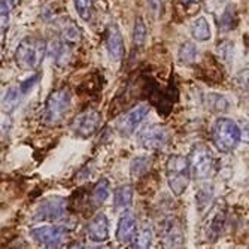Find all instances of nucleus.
Here are the masks:
<instances>
[{
  "label": "nucleus",
  "instance_id": "obj_13",
  "mask_svg": "<svg viewBox=\"0 0 249 249\" xmlns=\"http://www.w3.org/2000/svg\"><path fill=\"white\" fill-rule=\"evenodd\" d=\"M88 239L96 243H103L109 239V219L105 213H97L87 224Z\"/></svg>",
  "mask_w": 249,
  "mask_h": 249
},
{
  "label": "nucleus",
  "instance_id": "obj_36",
  "mask_svg": "<svg viewBox=\"0 0 249 249\" xmlns=\"http://www.w3.org/2000/svg\"><path fill=\"white\" fill-rule=\"evenodd\" d=\"M89 249H109V248H103V246H99V248H89Z\"/></svg>",
  "mask_w": 249,
  "mask_h": 249
},
{
  "label": "nucleus",
  "instance_id": "obj_18",
  "mask_svg": "<svg viewBox=\"0 0 249 249\" xmlns=\"http://www.w3.org/2000/svg\"><path fill=\"white\" fill-rule=\"evenodd\" d=\"M213 200V187L211 184H205V185H201L196 194V208H197V212L200 215L205 213L209 206H211V203Z\"/></svg>",
  "mask_w": 249,
  "mask_h": 249
},
{
  "label": "nucleus",
  "instance_id": "obj_34",
  "mask_svg": "<svg viewBox=\"0 0 249 249\" xmlns=\"http://www.w3.org/2000/svg\"><path fill=\"white\" fill-rule=\"evenodd\" d=\"M198 0H180V3L182 5H185V6H190V5H194V3H197Z\"/></svg>",
  "mask_w": 249,
  "mask_h": 249
},
{
  "label": "nucleus",
  "instance_id": "obj_4",
  "mask_svg": "<svg viewBox=\"0 0 249 249\" xmlns=\"http://www.w3.org/2000/svg\"><path fill=\"white\" fill-rule=\"evenodd\" d=\"M71 105H72V94L67 88H60L53 91L47 99V103H45V114H43L45 123L48 125L60 124L67 115V112L71 110Z\"/></svg>",
  "mask_w": 249,
  "mask_h": 249
},
{
  "label": "nucleus",
  "instance_id": "obj_16",
  "mask_svg": "<svg viewBox=\"0 0 249 249\" xmlns=\"http://www.w3.org/2000/svg\"><path fill=\"white\" fill-rule=\"evenodd\" d=\"M133 187L131 185H120L114 191V211H127L133 203Z\"/></svg>",
  "mask_w": 249,
  "mask_h": 249
},
{
  "label": "nucleus",
  "instance_id": "obj_5",
  "mask_svg": "<svg viewBox=\"0 0 249 249\" xmlns=\"http://www.w3.org/2000/svg\"><path fill=\"white\" fill-rule=\"evenodd\" d=\"M170 139H172V133L169 127L163 124H149L138 133V141L141 146L149 151L163 149L164 146L169 145Z\"/></svg>",
  "mask_w": 249,
  "mask_h": 249
},
{
  "label": "nucleus",
  "instance_id": "obj_14",
  "mask_svg": "<svg viewBox=\"0 0 249 249\" xmlns=\"http://www.w3.org/2000/svg\"><path fill=\"white\" fill-rule=\"evenodd\" d=\"M106 47H107V54L110 60L120 61L124 55V39L121 35V30L117 24H109L107 27V36H106Z\"/></svg>",
  "mask_w": 249,
  "mask_h": 249
},
{
  "label": "nucleus",
  "instance_id": "obj_6",
  "mask_svg": "<svg viewBox=\"0 0 249 249\" xmlns=\"http://www.w3.org/2000/svg\"><path fill=\"white\" fill-rule=\"evenodd\" d=\"M191 175L196 179H206L212 175L215 167V160L211 149L206 145H196L191 151V157L188 158Z\"/></svg>",
  "mask_w": 249,
  "mask_h": 249
},
{
  "label": "nucleus",
  "instance_id": "obj_24",
  "mask_svg": "<svg viewBox=\"0 0 249 249\" xmlns=\"http://www.w3.org/2000/svg\"><path fill=\"white\" fill-rule=\"evenodd\" d=\"M197 47L194 42H184L182 45L179 47L178 51V58L182 64H193L197 58Z\"/></svg>",
  "mask_w": 249,
  "mask_h": 249
},
{
  "label": "nucleus",
  "instance_id": "obj_30",
  "mask_svg": "<svg viewBox=\"0 0 249 249\" xmlns=\"http://www.w3.org/2000/svg\"><path fill=\"white\" fill-rule=\"evenodd\" d=\"M146 26L143 19L139 17L134 22V30H133V40L136 43V47H143L146 42Z\"/></svg>",
  "mask_w": 249,
  "mask_h": 249
},
{
  "label": "nucleus",
  "instance_id": "obj_19",
  "mask_svg": "<svg viewBox=\"0 0 249 249\" xmlns=\"http://www.w3.org/2000/svg\"><path fill=\"white\" fill-rule=\"evenodd\" d=\"M60 35H61V40L67 45H75L79 42L81 39V33L78 30V27L73 24V21L66 18V19H61L60 22Z\"/></svg>",
  "mask_w": 249,
  "mask_h": 249
},
{
  "label": "nucleus",
  "instance_id": "obj_22",
  "mask_svg": "<svg viewBox=\"0 0 249 249\" xmlns=\"http://www.w3.org/2000/svg\"><path fill=\"white\" fill-rule=\"evenodd\" d=\"M152 230L151 227H143L141 230H138L134 239L131 240V249H151L152 245Z\"/></svg>",
  "mask_w": 249,
  "mask_h": 249
},
{
  "label": "nucleus",
  "instance_id": "obj_17",
  "mask_svg": "<svg viewBox=\"0 0 249 249\" xmlns=\"http://www.w3.org/2000/svg\"><path fill=\"white\" fill-rule=\"evenodd\" d=\"M152 166V157L149 155H141L136 157L130 163V175L134 180L142 179L151 169Z\"/></svg>",
  "mask_w": 249,
  "mask_h": 249
},
{
  "label": "nucleus",
  "instance_id": "obj_10",
  "mask_svg": "<svg viewBox=\"0 0 249 249\" xmlns=\"http://www.w3.org/2000/svg\"><path fill=\"white\" fill-rule=\"evenodd\" d=\"M148 114H149V105L142 103V105L134 106L133 109H130L128 112H125L124 115H121L117 120L115 130L121 136H124V138H128V136H131L136 131V128L143 123Z\"/></svg>",
  "mask_w": 249,
  "mask_h": 249
},
{
  "label": "nucleus",
  "instance_id": "obj_32",
  "mask_svg": "<svg viewBox=\"0 0 249 249\" xmlns=\"http://www.w3.org/2000/svg\"><path fill=\"white\" fill-rule=\"evenodd\" d=\"M39 79V76L37 75H35V76H32L30 79H27V81H24L21 85H19V91H21V94L24 96L27 91H30V88L36 84V81Z\"/></svg>",
  "mask_w": 249,
  "mask_h": 249
},
{
  "label": "nucleus",
  "instance_id": "obj_7",
  "mask_svg": "<svg viewBox=\"0 0 249 249\" xmlns=\"http://www.w3.org/2000/svg\"><path fill=\"white\" fill-rule=\"evenodd\" d=\"M102 125V114L96 109H87L71 123V130L79 138H91Z\"/></svg>",
  "mask_w": 249,
  "mask_h": 249
},
{
  "label": "nucleus",
  "instance_id": "obj_35",
  "mask_svg": "<svg viewBox=\"0 0 249 249\" xmlns=\"http://www.w3.org/2000/svg\"><path fill=\"white\" fill-rule=\"evenodd\" d=\"M2 2H5V3H8V5L11 6V5L14 3V0H2Z\"/></svg>",
  "mask_w": 249,
  "mask_h": 249
},
{
  "label": "nucleus",
  "instance_id": "obj_27",
  "mask_svg": "<svg viewBox=\"0 0 249 249\" xmlns=\"http://www.w3.org/2000/svg\"><path fill=\"white\" fill-rule=\"evenodd\" d=\"M75 9L84 21H89L94 12V0H73Z\"/></svg>",
  "mask_w": 249,
  "mask_h": 249
},
{
  "label": "nucleus",
  "instance_id": "obj_12",
  "mask_svg": "<svg viewBox=\"0 0 249 249\" xmlns=\"http://www.w3.org/2000/svg\"><path fill=\"white\" fill-rule=\"evenodd\" d=\"M136 233H138V219L136 215L131 211H124L118 221V227H117V240L121 245H128L134 239Z\"/></svg>",
  "mask_w": 249,
  "mask_h": 249
},
{
  "label": "nucleus",
  "instance_id": "obj_20",
  "mask_svg": "<svg viewBox=\"0 0 249 249\" xmlns=\"http://www.w3.org/2000/svg\"><path fill=\"white\" fill-rule=\"evenodd\" d=\"M191 36L197 42H206L211 39V27L205 17H198L191 24Z\"/></svg>",
  "mask_w": 249,
  "mask_h": 249
},
{
  "label": "nucleus",
  "instance_id": "obj_3",
  "mask_svg": "<svg viewBox=\"0 0 249 249\" xmlns=\"http://www.w3.org/2000/svg\"><path fill=\"white\" fill-rule=\"evenodd\" d=\"M242 138L239 125L230 118H218L212 127V139L221 152H231Z\"/></svg>",
  "mask_w": 249,
  "mask_h": 249
},
{
  "label": "nucleus",
  "instance_id": "obj_15",
  "mask_svg": "<svg viewBox=\"0 0 249 249\" xmlns=\"http://www.w3.org/2000/svg\"><path fill=\"white\" fill-rule=\"evenodd\" d=\"M225 211L221 208H216L213 211H211V215L208 218V222H206V236L211 237L212 240H215L219 233L222 231L224 229V224H225Z\"/></svg>",
  "mask_w": 249,
  "mask_h": 249
},
{
  "label": "nucleus",
  "instance_id": "obj_2",
  "mask_svg": "<svg viewBox=\"0 0 249 249\" xmlns=\"http://www.w3.org/2000/svg\"><path fill=\"white\" fill-rule=\"evenodd\" d=\"M167 184L175 196H182L191 182V169L188 158L184 155H172L166 164Z\"/></svg>",
  "mask_w": 249,
  "mask_h": 249
},
{
  "label": "nucleus",
  "instance_id": "obj_25",
  "mask_svg": "<svg viewBox=\"0 0 249 249\" xmlns=\"http://www.w3.org/2000/svg\"><path fill=\"white\" fill-rule=\"evenodd\" d=\"M205 105L212 112H225L229 109V100L221 94L211 93L205 97Z\"/></svg>",
  "mask_w": 249,
  "mask_h": 249
},
{
  "label": "nucleus",
  "instance_id": "obj_29",
  "mask_svg": "<svg viewBox=\"0 0 249 249\" xmlns=\"http://www.w3.org/2000/svg\"><path fill=\"white\" fill-rule=\"evenodd\" d=\"M227 5V0H203V6H205L206 12H209L215 19L221 17Z\"/></svg>",
  "mask_w": 249,
  "mask_h": 249
},
{
  "label": "nucleus",
  "instance_id": "obj_8",
  "mask_svg": "<svg viewBox=\"0 0 249 249\" xmlns=\"http://www.w3.org/2000/svg\"><path fill=\"white\" fill-rule=\"evenodd\" d=\"M158 234L161 237L163 249H182L184 233L176 218H164L158 224Z\"/></svg>",
  "mask_w": 249,
  "mask_h": 249
},
{
  "label": "nucleus",
  "instance_id": "obj_33",
  "mask_svg": "<svg viewBox=\"0 0 249 249\" xmlns=\"http://www.w3.org/2000/svg\"><path fill=\"white\" fill-rule=\"evenodd\" d=\"M161 3H163V0H148V6H149V9H151L154 14H158V12H160Z\"/></svg>",
  "mask_w": 249,
  "mask_h": 249
},
{
  "label": "nucleus",
  "instance_id": "obj_1",
  "mask_svg": "<svg viewBox=\"0 0 249 249\" xmlns=\"http://www.w3.org/2000/svg\"><path fill=\"white\" fill-rule=\"evenodd\" d=\"M47 54V42L36 36L22 39L15 50V63L21 71H33Z\"/></svg>",
  "mask_w": 249,
  "mask_h": 249
},
{
  "label": "nucleus",
  "instance_id": "obj_28",
  "mask_svg": "<svg viewBox=\"0 0 249 249\" xmlns=\"http://www.w3.org/2000/svg\"><path fill=\"white\" fill-rule=\"evenodd\" d=\"M22 97L21 91H19V87H11L8 88V91L3 97V107L11 112L17 107V105L19 103V99Z\"/></svg>",
  "mask_w": 249,
  "mask_h": 249
},
{
  "label": "nucleus",
  "instance_id": "obj_11",
  "mask_svg": "<svg viewBox=\"0 0 249 249\" xmlns=\"http://www.w3.org/2000/svg\"><path fill=\"white\" fill-rule=\"evenodd\" d=\"M71 233V229L66 225H45L30 231V236L43 246H57Z\"/></svg>",
  "mask_w": 249,
  "mask_h": 249
},
{
  "label": "nucleus",
  "instance_id": "obj_26",
  "mask_svg": "<svg viewBox=\"0 0 249 249\" xmlns=\"http://www.w3.org/2000/svg\"><path fill=\"white\" fill-rule=\"evenodd\" d=\"M233 51H234L233 42L229 39H224V40L218 42V45H216L218 57L227 64H233Z\"/></svg>",
  "mask_w": 249,
  "mask_h": 249
},
{
  "label": "nucleus",
  "instance_id": "obj_21",
  "mask_svg": "<svg viewBox=\"0 0 249 249\" xmlns=\"http://www.w3.org/2000/svg\"><path fill=\"white\" fill-rule=\"evenodd\" d=\"M109 193H110V187H109V180L102 178L100 180H97V184L93 187L91 190V201L94 203V206H100L106 201V198L109 197Z\"/></svg>",
  "mask_w": 249,
  "mask_h": 249
},
{
  "label": "nucleus",
  "instance_id": "obj_9",
  "mask_svg": "<svg viewBox=\"0 0 249 249\" xmlns=\"http://www.w3.org/2000/svg\"><path fill=\"white\" fill-rule=\"evenodd\" d=\"M66 212H67V200L60 196H54L40 203L33 215V219L42 221V222L45 221L53 222V221H58L64 218Z\"/></svg>",
  "mask_w": 249,
  "mask_h": 249
},
{
  "label": "nucleus",
  "instance_id": "obj_23",
  "mask_svg": "<svg viewBox=\"0 0 249 249\" xmlns=\"http://www.w3.org/2000/svg\"><path fill=\"white\" fill-rule=\"evenodd\" d=\"M216 21H218V27L222 32H230L231 29H234L237 24V17H236L234 8L227 5V8H225V11L221 14V17Z\"/></svg>",
  "mask_w": 249,
  "mask_h": 249
},
{
  "label": "nucleus",
  "instance_id": "obj_31",
  "mask_svg": "<svg viewBox=\"0 0 249 249\" xmlns=\"http://www.w3.org/2000/svg\"><path fill=\"white\" fill-rule=\"evenodd\" d=\"M9 9H11V6L0 0V35H3V32L9 26V18H11Z\"/></svg>",
  "mask_w": 249,
  "mask_h": 249
}]
</instances>
